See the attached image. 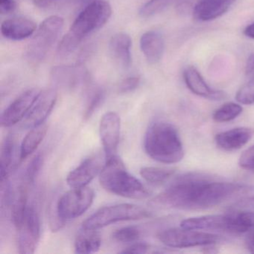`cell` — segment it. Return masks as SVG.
Returning <instances> with one entry per match:
<instances>
[{"label": "cell", "instance_id": "cell-39", "mask_svg": "<svg viewBox=\"0 0 254 254\" xmlns=\"http://www.w3.org/2000/svg\"><path fill=\"white\" fill-rule=\"evenodd\" d=\"M254 53L250 55L245 65V74L247 75H254Z\"/></svg>", "mask_w": 254, "mask_h": 254}, {"label": "cell", "instance_id": "cell-34", "mask_svg": "<svg viewBox=\"0 0 254 254\" xmlns=\"http://www.w3.org/2000/svg\"><path fill=\"white\" fill-rule=\"evenodd\" d=\"M140 78L139 76H130L125 78L120 84L119 91L121 93H127L133 91L139 87Z\"/></svg>", "mask_w": 254, "mask_h": 254}, {"label": "cell", "instance_id": "cell-17", "mask_svg": "<svg viewBox=\"0 0 254 254\" xmlns=\"http://www.w3.org/2000/svg\"><path fill=\"white\" fill-rule=\"evenodd\" d=\"M237 0H200L192 9L197 21L208 22L224 15Z\"/></svg>", "mask_w": 254, "mask_h": 254}, {"label": "cell", "instance_id": "cell-1", "mask_svg": "<svg viewBox=\"0 0 254 254\" xmlns=\"http://www.w3.org/2000/svg\"><path fill=\"white\" fill-rule=\"evenodd\" d=\"M253 191V186L216 181L204 174L190 172L175 178L151 203L169 209L201 210Z\"/></svg>", "mask_w": 254, "mask_h": 254}, {"label": "cell", "instance_id": "cell-20", "mask_svg": "<svg viewBox=\"0 0 254 254\" xmlns=\"http://www.w3.org/2000/svg\"><path fill=\"white\" fill-rule=\"evenodd\" d=\"M132 40L130 35L125 32L116 34L109 43V51L111 57L117 64L124 69L130 67L131 64Z\"/></svg>", "mask_w": 254, "mask_h": 254}, {"label": "cell", "instance_id": "cell-16", "mask_svg": "<svg viewBox=\"0 0 254 254\" xmlns=\"http://www.w3.org/2000/svg\"><path fill=\"white\" fill-rule=\"evenodd\" d=\"M254 130L252 127H237L220 132L215 136L217 147L224 151L241 149L252 139Z\"/></svg>", "mask_w": 254, "mask_h": 254}, {"label": "cell", "instance_id": "cell-24", "mask_svg": "<svg viewBox=\"0 0 254 254\" xmlns=\"http://www.w3.org/2000/svg\"><path fill=\"white\" fill-rule=\"evenodd\" d=\"M27 188L26 185L19 187L15 195L13 196L11 206V218L17 230L23 224L27 212Z\"/></svg>", "mask_w": 254, "mask_h": 254}, {"label": "cell", "instance_id": "cell-18", "mask_svg": "<svg viewBox=\"0 0 254 254\" xmlns=\"http://www.w3.org/2000/svg\"><path fill=\"white\" fill-rule=\"evenodd\" d=\"M37 30L36 23L26 17H13L1 25L2 36L11 41H22L32 36Z\"/></svg>", "mask_w": 254, "mask_h": 254}, {"label": "cell", "instance_id": "cell-41", "mask_svg": "<svg viewBox=\"0 0 254 254\" xmlns=\"http://www.w3.org/2000/svg\"><path fill=\"white\" fill-rule=\"evenodd\" d=\"M244 35L251 39L254 40V23L247 26L243 32Z\"/></svg>", "mask_w": 254, "mask_h": 254}, {"label": "cell", "instance_id": "cell-19", "mask_svg": "<svg viewBox=\"0 0 254 254\" xmlns=\"http://www.w3.org/2000/svg\"><path fill=\"white\" fill-rule=\"evenodd\" d=\"M140 49L148 63L155 64L160 62L165 51L163 35L157 31H148L141 36Z\"/></svg>", "mask_w": 254, "mask_h": 254}, {"label": "cell", "instance_id": "cell-5", "mask_svg": "<svg viewBox=\"0 0 254 254\" xmlns=\"http://www.w3.org/2000/svg\"><path fill=\"white\" fill-rule=\"evenodd\" d=\"M64 24V19L57 15L50 16L41 23L26 49V56L29 62L39 64L47 58L59 40Z\"/></svg>", "mask_w": 254, "mask_h": 254}, {"label": "cell", "instance_id": "cell-36", "mask_svg": "<svg viewBox=\"0 0 254 254\" xmlns=\"http://www.w3.org/2000/svg\"><path fill=\"white\" fill-rule=\"evenodd\" d=\"M15 0H0V13L1 14L14 12L17 8Z\"/></svg>", "mask_w": 254, "mask_h": 254}, {"label": "cell", "instance_id": "cell-10", "mask_svg": "<svg viewBox=\"0 0 254 254\" xmlns=\"http://www.w3.org/2000/svg\"><path fill=\"white\" fill-rule=\"evenodd\" d=\"M106 163V157L101 154L90 156L78 167L71 171L66 182L71 188L87 187L96 176L100 175Z\"/></svg>", "mask_w": 254, "mask_h": 254}, {"label": "cell", "instance_id": "cell-21", "mask_svg": "<svg viewBox=\"0 0 254 254\" xmlns=\"http://www.w3.org/2000/svg\"><path fill=\"white\" fill-rule=\"evenodd\" d=\"M102 245V239L95 230L83 228L75 238V252L79 254H90L97 252Z\"/></svg>", "mask_w": 254, "mask_h": 254}, {"label": "cell", "instance_id": "cell-28", "mask_svg": "<svg viewBox=\"0 0 254 254\" xmlns=\"http://www.w3.org/2000/svg\"><path fill=\"white\" fill-rule=\"evenodd\" d=\"M178 0H148L140 9L139 14L143 18L153 17L160 14L173 4L177 3Z\"/></svg>", "mask_w": 254, "mask_h": 254}, {"label": "cell", "instance_id": "cell-35", "mask_svg": "<svg viewBox=\"0 0 254 254\" xmlns=\"http://www.w3.org/2000/svg\"><path fill=\"white\" fill-rule=\"evenodd\" d=\"M152 249L150 245L142 242H137V243L133 244L130 245L126 249L121 251L122 254H147V253L151 252Z\"/></svg>", "mask_w": 254, "mask_h": 254}, {"label": "cell", "instance_id": "cell-25", "mask_svg": "<svg viewBox=\"0 0 254 254\" xmlns=\"http://www.w3.org/2000/svg\"><path fill=\"white\" fill-rule=\"evenodd\" d=\"M14 136L12 133H8L2 140L0 151L1 160V181L6 180L11 170L14 152Z\"/></svg>", "mask_w": 254, "mask_h": 254}, {"label": "cell", "instance_id": "cell-12", "mask_svg": "<svg viewBox=\"0 0 254 254\" xmlns=\"http://www.w3.org/2000/svg\"><path fill=\"white\" fill-rule=\"evenodd\" d=\"M40 92L41 90L38 89H30L14 99L1 116L2 126L5 127H11L26 118Z\"/></svg>", "mask_w": 254, "mask_h": 254}, {"label": "cell", "instance_id": "cell-4", "mask_svg": "<svg viewBox=\"0 0 254 254\" xmlns=\"http://www.w3.org/2000/svg\"><path fill=\"white\" fill-rule=\"evenodd\" d=\"M112 7L106 0H92L83 7L68 33L62 38L66 47L76 50L89 35L103 27L112 15Z\"/></svg>", "mask_w": 254, "mask_h": 254}, {"label": "cell", "instance_id": "cell-11", "mask_svg": "<svg viewBox=\"0 0 254 254\" xmlns=\"http://www.w3.org/2000/svg\"><path fill=\"white\" fill-rule=\"evenodd\" d=\"M121 131V120L115 112H108L101 119L99 133L106 159L117 155Z\"/></svg>", "mask_w": 254, "mask_h": 254}, {"label": "cell", "instance_id": "cell-29", "mask_svg": "<svg viewBox=\"0 0 254 254\" xmlns=\"http://www.w3.org/2000/svg\"><path fill=\"white\" fill-rule=\"evenodd\" d=\"M113 239L121 243L137 242L142 236V230L136 226L122 227L113 233Z\"/></svg>", "mask_w": 254, "mask_h": 254}, {"label": "cell", "instance_id": "cell-31", "mask_svg": "<svg viewBox=\"0 0 254 254\" xmlns=\"http://www.w3.org/2000/svg\"><path fill=\"white\" fill-rule=\"evenodd\" d=\"M105 92L103 89H97L92 94L84 111V117L85 120H88L97 111L98 108L102 105V102L105 100Z\"/></svg>", "mask_w": 254, "mask_h": 254}, {"label": "cell", "instance_id": "cell-27", "mask_svg": "<svg viewBox=\"0 0 254 254\" xmlns=\"http://www.w3.org/2000/svg\"><path fill=\"white\" fill-rule=\"evenodd\" d=\"M243 108L240 104L227 102L216 110L212 114L214 121L218 123L233 121L242 114Z\"/></svg>", "mask_w": 254, "mask_h": 254}, {"label": "cell", "instance_id": "cell-15", "mask_svg": "<svg viewBox=\"0 0 254 254\" xmlns=\"http://www.w3.org/2000/svg\"><path fill=\"white\" fill-rule=\"evenodd\" d=\"M50 76L56 85L72 88L85 81L88 78V72L82 64L78 63L54 66L50 72Z\"/></svg>", "mask_w": 254, "mask_h": 254}, {"label": "cell", "instance_id": "cell-40", "mask_svg": "<svg viewBox=\"0 0 254 254\" xmlns=\"http://www.w3.org/2000/svg\"><path fill=\"white\" fill-rule=\"evenodd\" d=\"M200 0H178V5L181 10H185L187 8H194L195 4Z\"/></svg>", "mask_w": 254, "mask_h": 254}, {"label": "cell", "instance_id": "cell-9", "mask_svg": "<svg viewBox=\"0 0 254 254\" xmlns=\"http://www.w3.org/2000/svg\"><path fill=\"white\" fill-rule=\"evenodd\" d=\"M17 230L19 253L34 254L41 236V221L35 206H28L23 224Z\"/></svg>", "mask_w": 254, "mask_h": 254}, {"label": "cell", "instance_id": "cell-38", "mask_svg": "<svg viewBox=\"0 0 254 254\" xmlns=\"http://www.w3.org/2000/svg\"><path fill=\"white\" fill-rule=\"evenodd\" d=\"M235 206L239 208H245V209H254V196L239 200L235 204Z\"/></svg>", "mask_w": 254, "mask_h": 254}, {"label": "cell", "instance_id": "cell-37", "mask_svg": "<svg viewBox=\"0 0 254 254\" xmlns=\"http://www.w3.org/2000/svg\"><path fill=\"white\" fill-rule=\"evenodd\" d=\"M245 236V245L251 254H254V228L250 230Z\"/></svg>", "mask_w": 254, "mask_h": 254}, {"label": "cell", "instance_id": "cell-14", "mask_svg": "<svg viewBox=\"0 0 254 254\" xmlns=\"http://www.w3.org/2000/svg\"><path fill=\"white\" fill-rule=\"evenodd\" d=\"M183 76L189 90L196 96L212 101H221L227 98L225 92L215 90L209 87L201 74L194 66H187L184 69Z\"/></svg>", "mask_w": 254, "mask_h": 254}, {"label": "cell", "instance_id": "cell-30", "mask_svg": "<svg viewBox=\"0 0 254 254\" xmlns=\"http://www.w3.org/2000/svg\"><path fill=\"white\" fill-rule=\"evenodd\" d=\"M236 99L241 105L254 104V75L239 88L236 93Z\"/></svg>", "mask_w": 254, "mask_h": 254}, {"label": "cell", "instance_id": "cell-7", "mask_svg": "<svg viewBox=\"0 0 254 254\" xmlns=\"http://www.w3.org/2000/svg\"><path fill=\"white\" fill-rule=\"evenodd\" d=\"M157 239L171 248H190L210 246L219 242L221 236L216 233L192 229L169 228L157 233Z\"/></svg>", "mask_w": 254, "mask_h": 254}, {"label": "cell", "instance_id": "cell-42", "mask_svg": "<svg viewBox=\"0 0 254 254\" xmlns=\"http://www.w3.org/2000/svg\"></svg>", "mask_w": 254, "mask_h": 254}, {"label": "cell", "instance_id": "cell-32", "mask_svg": "<svg viewBox=\"0 0 254 254\" xmlns=\"http://www.w3.org/2000/svg\"><path fill=\"white\" fill-rule=\"evenodd\" d=\"M43 164H44V157L42 154H38L35 156L28 166L25 174V181L26 183L32 184L35 182Z\"/></svg>", "mask_w": 254, "mask_h": 254}, {"label": "cell", "instance_id": "cell-23", "mask_svg": "<svg viewBox=\"0 0 254 254\" xmlns=\"http://www.w3.org/2000/svg\"><path fill=\"white\" fill-rule=\"evenodd\" d=\"M92 0H34V5L43 11H70L86 5Z\"/></svg>", "mask_w": 254, "mask_h": 254}, {"label": "cell", "instance_id": "cell-8", "mask_svg": "<svg viewBox=\"0 0 254 254\" xmlns=\"http://www.w3.org/2000/svg\"><path fill=\"white\" fill-rule=\"evenodd\" d=\"M95 193L87 187L72 188L64 194L56 205V212L62 221L78 218L91 206Z\"/></svg>", "mask_w": 254, "mask_h": 254}, {"label": "cell", "instance_id": "cell-26", "mask_svg": "<svg viewBox=\"0 0 254 254\" xmlns=\"http://www.w3.org/2000/svg\"><path fill=\"white\" fill-rule=\"evenodd\" d=\"M176 172L173 168L151 167L147 166L140 169L141 176L147 182L153 185H160L169 181Z\"/></svg>", "mask_w": 254, "mask_h": 254}, {"label": "cell", "instance_id": "cell-6", "mask_svg": "<svg viewBox=\"0 0 254 254\" xmlns=\"http://www.w3.org/2000/svg\"><path fill=\"white\" fill-rule=\"evenodd\" d=\"M151 216V212L141 206L120 203L101 208L83 222L82 227L97 230L120 221L144 219Z\"/></svg>", "mask_w": 254, "mask_h": 254}, {"label": "cell", "instance_id": "cell-3", "mask_svg": "<svg viewBox=\"0 0 254 254\" xmlns=\"http://www.w3.org/2000/svg\"><path fill=\"white\" fill-rule=\"evenodd\" d=\"M101 186L112 194L130 199H145L150 195L148 189L129 173L118 156L106 159L99 175Z\"/></svg>", "mask_w": 254, "mask_h": 254}, {"label": "cell", "instance_id": "cell-2", "mask_svg": "<svg viewBox=\"0 0 254 254\" xmlns=\"http://www.w3.org/2000/svg\"><path fill=\"white\" fill-rule=\"evenodd\" d=\"M148 157L163 164H175L184 159L185 151L179 132L174 125L157 121L151 125L144 138Z\"/></svg>", "mask_w": 254, "mask_h": 254}, {"label": "cell", "instance_id": "cell-33", "mask_svg": "<svg viewBox=\"0 0 254 254\" xmlns=\"http://www.w3.org/2000/svg\"><path fill=\"white\" fill-rule=\"evenodd\" d=\"M239 165L242 169L254 171V145L241 154Z\"/></svg>", "mask_w": 254, "mask_h": 254}, {"label": "cell", "instance_id": "cell-13", "mask_svg": "<svg viewBox=\"0 0 254 254\" xmlns=\"http://www.w3.org/2000/svg\"><path fill=\"white\" fill-rule=\"evenodd\" d=\"M57 98V92L53 89L41 90L25 118L23 126L27 128H33L45 123L56 105Z\"/></svg>", "mask_w": 254, "mask_h": 254}, {"label": "cell", "instance_id": "cell-22", "mask_svg": "<svg viewBox=\"0 0 254 254\" xmlns=\"http://www.w3.org/2000/svg\"><path fill=\"white\" fill-rule=\"evenodd\" d=\"M48 126L45 123L31 129L30 131L25 136L20 145V158L21 161L36 151L37 148L45 138Z\"/></svg>", "mask_w": 254, "mask_h": 254}]
</instances>
